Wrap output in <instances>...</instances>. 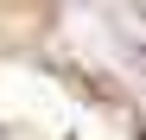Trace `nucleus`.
Listing matches in <instances>:
<instances>
[{
    "label": "nucleus",
    "mask_w": 146,
    "mask_h": 140,
    "mask_svg": "<svg viewBox=\"0 0 146 140\" xmlns=\"http://www.w3.org/2000/svg\"><path fill=\"white\" fill-rule=\"evenodd\" d=\"M133 51H140V57H146V45H133Z\"/></svg>",
    "instance_id": "f257e3e1"
}]
</instances>
